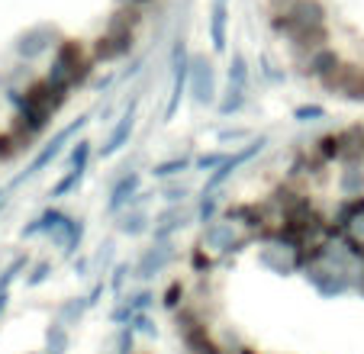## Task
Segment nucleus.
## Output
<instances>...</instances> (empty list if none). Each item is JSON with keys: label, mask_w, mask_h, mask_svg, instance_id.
I'll list each match as a JSON object with an SVG mask.
<instances>
[{"label": "nucleus", "mask_w": 364, "mask_h": 354, "mask_svg": "<svg viewBox=\"0 0 364 354\" xmlns=\"http://www.w3.org/2000/svg\"><path fill=\"white\" fill-rule=\"evenodd\" d=\"M139 23H142V10H139V7H119L117 14L110 16L107 29H103V33L90 42V58H94L97 65H100V62L110 65V62L126 58V55L132 52V45H136Z\"/></svg>", "instance_id": "nucleus-1"}, {"label": "nucleus", "mask_w": 364, "mask_h": 354, "mask_svg": "<svg viewBox=\"0 0 364 354\" xmlns=\"http://www.w3.org/2000/svg\"><path fill=\"white\" fill-rule=\"evenodd\" d=\"M326 16L329 14H326L323 0H294V4L274 7V14H271V29H274L277 36H284L287 42H294L306 33H316V29L329 26Z\"/></svg>", "instance_id": "nucleus-2"}, {"label": "nucleus", "mask_w": 364, "mask_h": 354, "mask_svg": "<svg viewBox=\"0 0 364 354\" xmlns=\"http://www.w3.org/2000/svg\"><path fill=\"white\" fill-rule=\"evenodd\" d=\"M94 58L84 48V42L77 39H62L55 48V71H52V81L62 84L65 90H75L94 75Z\"/></svg>", "instance_id": "nucleus-3"}, {"label": "nucleus", "mask_w": 364, "mask_h": 354, "mask_svg": "<svg viewBox=\"0 0 364 354\" xmlns=\"http://www.w3.org/2000/svg\"><path fill=\"white\" fill-rule=\"evenodd\" d=\"M178 335H181V341H184V348L191 354H226L220 348V341L213 338L206 319L191 306H184L178 313Z\"/></svg>", "instance_id": "nucleus-4"}, {"label": "nucleus", "mask_w": 364, "mask_h": 354, "mask_svg": "<svg viewBox=\"0 0 364 354\" xmlns=\"http://www.w3.org/2000/svg\"><path fill=\"white\" fill-rule=\"evenodd\" d=\"M319 84H323V90H329V94H338V97H345V100L364 103V65L345 62L342 58V65H338L336 71H329Z\"/></svg>", "instance_id": "nucleus-5"}, {"label": "nucleus", "mask_w": 364, "mask_h": 354, "mask_svg": "<svg viewBox=\"0 0 364 354\" xmlns=\"http://www.w3.org/2000/svg\"><path fill=\"white\" fill-rule=\"evenodd\" d=\"M338 65H342V55L336 52V48H319V52H313L309 58H303V71H306L309 77H316V81H323L329 71H336Z\"/></svg>", "instance_id": "nucleus-6"}, {"label": "nucleus", "mask_w": 364, "mask_h": 354, "mask_svg": "<svg viewBox=\"0 0 364 354\" xmlns=\"http://www.w3.org/2000/svg\"><path fill=\"white\" fill-rule=\"evenodd\" d=\"M313 149H316V155L323 158L326 164L342 161V132H326V136H319Z\"/></svg>", "instance_id": "nucleus-7"}, {"label": "nucleus", "mask_w": 364, "mask_h": 354, "mask_svg": "<svg viewBox=\"0 0 364 354\" xmlns=\"http://www.w3.org/2000/svg\"><path fill=\"white\" fill-rule=\"evenodd\" d=\"M213 45H226V0H216L213 7Z\"/></svg>", "instance_id": "nucleus-8"}, {"label": "nucleus", "mask_w": 364, "mask_h": 354, "mask_svg": "<svg viewBox=\"0 0 364 354\" xmlns=\"http://www.w3.org/2000/svg\"><path fill=\"white\" fill-rule=\"evenodd\" d=\"M20 151H26V145L20 142V136H16L14 129H7L0 136V161H10V158H16Z\"/></svg>", "instance_id": "nucleus-9"}, {"label": "nucleus", "mask_w": 364, "mask_h": 354, "mask_svg": "<svg viewBox=\"0 0 364 354\" xmlns=\"http://www.w3.org/2000/svg\"><path fill=\"white\" fill-rule=\"evenodd\" d=\"M132 132V116H123V123L113 129V136H110V142H107V149H103V155H113V151L123 145V139Z\"/></svg>", "instance_id": "nucleus-10"}, {"label": "nucleus", "mask_w": 364, "mask_h": 354, "mask_svg": "<svg viewBox=\"0 0 364 354\" xmlns=\"http://www.w3.org/2000/svg\"><path fill=\"white\" fill-rule=\"evenodd\" d=\"M181 303H184V284H181V280H171V286L165 290V306L178 309Z\"/></svg>", "instance_id": "nucleus-11"}, {"label": "nucleus", "mask_w": 364, "mask_h": 354, "mask_svg": "<svg viewBox=\"0 0 364 354\" xmlns=\"http://www.w3.org/2000/svg\"><path fill=\"white\" fill-rule=\"evenodd\" d=\"M193 267H197V271L200 274H206V271H210V258H206V254H203V248H193Z\"/></svg>", "instance_id": "nucleus-12"}, {"label": "nucleus", "mask_w": 364, "mask_h": 354, "mask_svg": "<svg viewBox=\"0 0 364 354\" xmlns=\"http://www.w3.org/2000/svg\"><path fill=\"white\" fill-rule=\"evenodd\" d=\"M348 245H351V254H355V258L364 264V239H361V242H358V239H348Z\"/></svg>", "instance_id": "nucleus-13"}, {"label": "nucleus", "mask_w": 364, "mask_h": 354, "mask_svg": "<svg viewBox=\"0 0 364 354\" xmlns=\"http://www.w3.org/2000/svg\"><path fill=\"white\" fill-rule=\"evenodd\" d=\"M174 171H184V161H171V164H161V168H155V174H174Z\"/></svg>", "instance_id": "nucleus-14"}, {"label": "nucleus", "mask_w": 364, "mask_h": 354, "mask_svg": "<svg viewBox=\"0 0 364 354\" xmlns=\"http://www.w3.org/2000/svg\"><path fill=\"white\" fill-rule=\"evenodd\" d=\"M235 354H258V351H255L252 345H239V348H235Z\"/></svg>", "instance_id": "nucleus-15"}, {"label": "nucleus", "mask_w": 364, "mask_h": 354, "mask_svg": "<svg viewBox=\"0 0 364 354\" xmlns=\"http://www.w3.org/2000/svg\"><path fill=\"white\" fill-rule=\"evenodd\" d=\"M271 4H274V7H284V4H294V0H271Z\"/></svg>", "instance_id": "nucleus-16"}, {"label": "nucleus", "mask_w": 364, "mask_h": 354, "mask_svg": "<svg viewBox=\"0 0 364 354\" xmlns=\"http://www.w3.org/2000/svg\"><path fill=\"white\" fill-rule=\"evenodd\" d=\"M136 4H149V0H136Z\"/></svg>", "instance_id": "nucleus-17"}]
</instances>
